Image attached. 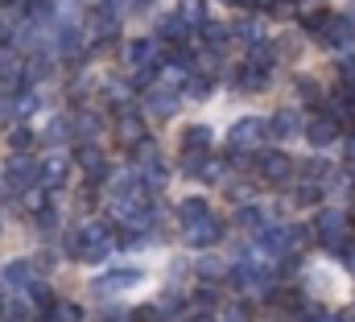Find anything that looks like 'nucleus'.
<instances>
[{
  "mask_svg": "<svg viewBox=\"0 0 355 322\" xmlns=\"http://www.w3.org/2000/svg\"><path fill=\"white\" fill-rule=\"evenodd\" d=\"M240 87H244V91H265L268 87V71L252 67V62H244V67H240Z\"/></svg>",
  "mask_w": 355,
  "mask_h": 322,
  "instance_id": "16",
  "label": "nucleus"
},
{
  "mask_svg": "<svg viewBox=\"0 0 355 322\" xmlns=\"http://www.w3.org/2000/svg\"><path fill=\"white\" fill-rule=\"evenodd\" d=\"M198 215H207V203H202V198H182V203H178V219H182V223H194Z\"/></svg>",
  "mask_w": 355,
  "mask_h": 322,
  "instance_id": "19",
  "label": "nucleus"
},
{
  "mask_svg": "<svg viewBox=\"0 0 355 322\" xmlns=\"http://www.w3.org/2000/svg\"><path fill=\"white\" fill-rule=\"evenodd\" d=\"M145 277L137 273V269H112L107 277H99V294H124V289H132V285H141Z\"/></svg>",
  "mask_w": 355,
  "mask_h": 322,
  "instance_id": "6",
  "label": "nucleus"
},
{
  "mask_svg": "<svg viewBox=\"0 0 355 322\" xmlns=\"http://www.w3.org/2000/svg\"><path fill=\"white\" fill-rule=\"evenodd\" d=\"M318 198H322V186H318V182H310L306 190H297V203H302V207H310V203H318Z\"/></svg>",
  "mask_w": 355,
  "mask_h": 322,
  "instance_id": "31",
  "label": "nucleus"
},
{
  "mask_svg": "<svg viewBox=\"0 0 355 322\" xmlns=\"http://www.w3.org/2000/svg\"><path fill=\"white\" fill-rule=\"evenodd\" d=\"M21 79L29 83V87H33V83H42V79H50V58H33V62H29V71H25Z\"/></svg>",
  "mask_w": 355,
  "mask_h": 322,
  "instance_id": "20",
  "label": "nucleus"
},
{
  "mask_svg": "<svg viewBox=\"0 0 355 322\" xmlns=\"http://www.w3.org/2000/svg\"><path fill=\"white\" fill-rule=\"evenodd\" d=\"M261 169H265L268 182H289V173H293V161L285 158V153H265V158H261Z\"/></svg>",
  "mask_w": 355,
  "mask_h": 322,
  "instance_id": "11",
  "label": "nucleus"
},
{
  "mask_svg": "<svg viewBox=\"0 0 355 322\" xmlns=\"http://www.w3.org/2000/svg\"><path fill=\"white\" fill-rule=\"evenodd\" d=\"M306 137H310V145H318V149H327L335 137H339V124L331 120V116H314L310 124H306Z\"/></svg>",
  "mask_w": 355,
  "mask_h": 322,
  "instance_id": "8",
  "label": "nucleus"
},
{
  "mask_svg": "<svg viewBox=\"0 0 355 322\" xmlns=\"http://www.w3.org/2000/svg\"><path fill=\"white\" fill-rule=\"evenodd\" d=\"M232 281H236V289L257 294V289H265V285H268V273H265V269H257V264H244V269H236V273H232Z\"/></svg>",
  "mask_w": 355,
  "mask_h": 322,
  "instance_id": "10",
  "label": "nucleus"
},
{
  "mask_svg": "<svg viewBox=\"0 0 355 322\" xmlns=\"http://www.w3.org/2000/svg\"><path fill=\"white\" fill-rule=\"evenodd\" d=\"M0 4H8V0H0Z\"/></svg>",
  "mask_w": 355,
  "mask_h": 322,
  "instance_id": "41",
  "label": "nucleus"
},
{
  "mask_svg": "<svg viewBox=\"0 0 355 322\" xmlns=\"http://www.w3.org/2000/svg\"><path fill=\"white\" fill-rule=\"evenodd\" d=\"M0 319L4 322H25V302H8V306L0 310Z\"/></svg>",
  "mask_w": 355,
  "mask_h": 322,
  "instance_id": "30",
  "label": "nucleus"
},
{
  "mask_svg": "<svg viewBox=\"0 0 355 322\" xmlns=\"http://www.w3.org/2000/svg\"><path fill=\"white\" fill-rule=\"evenodd\" d=\"M248 62H252V67H261V71H272V62H277V58H272V50H268V46H252Z\"/></svg>",
  "mask_w": 355,
  "mask_h": 322,
  "instance_id": "28",
  "label": "nucleus"
},
{
  "mask_svg": "<svg viewBox=\"0 0 355 322\" xmlns=\"http://www.w3.org/2000/svg\"><path fill=\"white\" fill-rule=\"evenodd\" d=\"M297 91H302L306 99H318V95H322V91H318V83H314V79H302V83H297Z\"/></svg>",
  "mask_w": 355,
  "mask_h": 322,
  "instance_id": "35",
  "label": "nucleus"
},
{
  "mask_svg": "<svg viewBox=\"0 0 355 322\" xmlns=\"http://www.w3.org/2000/svg\"><path fill=\"white\" fill-rule=\"evenodd\" d=\"M265 133H272L277 141H289V137H297V133H302V124H297V116H293V112H277V116H272V124H265Z\"/></svg>",
  "mask_w": 355,
  "mask_h": 322,
  "instance_id": "12",
  "label": "nucleus"
},
{
  "mask_svg": "<svg viewBox=\"0 0 355 322\" xmlns=\"http://www.w3.org/2000/svg\"><path fill=\"white\" fill-rule=\"evenodd\" d=\"M0 79H4V83H17V79H21V62L12 58V50H8V54H0Z\"/></svg>",
  "mask_w": 355,
  "mask_h": 322,
  "instance_id": "22",
  "label": "nucleus"
},
{
  "mask_svg": "<svg viewBox=\"0 0 355 322\" xmlns=\"http://www.w3.org/2000/svg\"><path fill=\"white\" fill-rule=\"evenodd\" d=\"M29 145H33V133H29V128H12V133H8V149H12V153H25Z\"/></svg>",
  "mask_w": 355,
  "mask_h": 322,
  "instance_id": "25",
  "label": "nucleus"
},
{
  "mask_svg": "<svg viewBox=\"0 0 355 322\" xmlns=\"http://www.w3.org/2000/svg\"><path fill=\"white\" fill-rule=\"evenodd\" d=\"M67 169H71V161H67V158H50L42 169H37V178H46V186H62Z\"/></svg>",
  "mask_w": 355,
  "mask_h": 322,
  "instance_id": "15",
  "label": "nucleus"
},
{
  "mask_svg": "<svg viewBox=\"0 0 355 322\" xmlns=\"http://www.w3.org/2000/svg\"><path fill=\"white\" fill-rule=\"evenodd\" d=\"M112 252V236L99 228V223H87L79 236H75V256H83V260H103Z\"/></svg>",
  "mask_w": 355,
  "mask_h": 322,
  "instance_id": "1",
  "label": "nucleus"
},
{
  "mask_svg": "<svg viewBox=\"0 0 355 322\" xmlns=\"http://www.w3.org/2000/svg\"><path fill=\"white\" fill-rule=\"evenodd\" d=\"M343 256H347V269L355 273V248H343Z\"/></svg>",
  "mask_w": 355,
  "mask_h": 322,
  "instance_id": "39",
  "label": "nucleus"
},
{
  "mask_svg": "<svg viewBox=\"0 0 355 322\" xmlns=\"http://www.w3.org/2000/svg\"><path fill=\"white\" fill-rule=\"evenodd\" d=\"M8 116H12V99H4V95H0V124H4Z\"/></svg>",
  "mask_w": 355,
  "mask_h": 322,
  "instance_id": "38",
  "label": "nucleus"
},
{
  "mask_svg": "<svg viewBox=\"0 0 355 322\" xmlns=\"http://www.w3.org/2000/svg\"><path fill=\"white\" fill-rule=\"evenodd\" d=\"M79 161H83V169H87L91 178H99V173H103V158H99V149H95V145H87V149L79 153Z\"/></svg>",
  "mask_w": 355,
  "mask_h": 322,
  "instance_id": "21",
  "label": "nucleus"
},
{
  "mask_svg": "<svg viewBox=\"0 0 355 322\" xmlns=\"http://www.w3.org/2000/svg\"><path fill=\"white\" fill-rule=\"evenodd\" d=\"M37 223H42V232H54L58 215H54V211H37Z\"/></svg>",
  "mask_w": 355,
  "mask_h": 322,
  "instance_id": "36",
  "label": "nucleus"
},
{
  "mask_svg": "<svg viewBox=\"0 0 355 322\" xmlns=\"http://www.w3.org/2000/svg\"><path fill=\"white\" fill-rule=\"evenodd\" d=\"M182 29H186L182 17H166V21H162V37H182Z\"/></svg>",
  "mask_w": 355,
  "mask_h": 322,
  "instance_id": "33",
  "label": "nucleus"
},
{
  "mask_svg": "<svg viewBox=\"0 0 355 322\" xmlns=\"http://www.w3.org/2000/svg\"><path fill=\"white\" fill-rule=\"evenodd\" d=\"M219 236H223V223H219L211 211H207V215H198L194 223H186V240L194 244V248H207V244H215Z\"/></svg>",
  "mask_w": 355,
  "mask_h": 322,
  "instance_id": "2",
  "label": "nucleus"
},
{
  "mask_svg": "<svg viewBox=\"0 0 355 322\" xmlns=\"http://www.w3.org/2000/svg\"><path fill=\"white\" fill-rule=\"evenodd\" d=\"M75 128H79V137H99V116H79V124H75Z\"/></svg>",
  "mask_w": 355,
  "mask_h": 322,
  "instance_id": "29",
  "label": "nucleus"
},
{
  "mask_svg": "<svg viewBox=\"0 0 355 322\" xmlns=\"http://www.w3.org/2000/svg\"><path fill=\"white\" fill-rule=\"evenodd\" d=\"M310 277L318 281V285H314L318 294H331V289H335V285H331V281H335V269H322V264H314V269H310Z\"/></svg>",
  "mask_w": 355,
  "mask_h": 322,
  "instance_id": "26",
  "label": "nucleus"
},
{
  "mask_svg": "<svg viewBox=\"0 0 355 322\" xmlns=\"http://www.w3.org/2000/svg\"><path fill=\"white\" fill-rule=\"evenodd\" d=\"M198 273H202V277H215V273H223V264H219L215 256H202V260H198Z\"/></svg>",
  "mask_w": 355,
  "mask_h": 322,
  "instance_id": "34",
  "label": "nucleus"
},
{
  "mask_svg": "<svg viewBox=\"0 0 355 322\" xmlns=\"http://www.w3.org/2000/svg\"><path fill=\"white\" fill-rule=\"evenodd\" d=\"M29 277H33V264H29V260H8L4 273H0V285H4V289H25Z\"/></svg>",
  "mask_w": 355,
  "mask_h": 322,
  "instance_id": "9",
  "label": "nucleus"
},
{
  "mask_svg": "<svg viewBox=\"0 0 355 322\" xmlns=\"http://www.w3.org/2000/svg\"><path fill=\"white\" fill-rule=\"evenodd\" d=\"M352 158H355V137H352Z\"/></svg>",
  "mask_w": 355,
  "mask_h": 322,
  "instance_id": "40",
  "label": "nucleus"
},
{
  "mask_svg": "<svg viewBox=\"0 0 355 322\" xmlns=\"http://www.w3.org/2000/svg\"><path fill=\"white\" fill-rule=\"evenodd\" d=\"M137 190H141V186H137V173H116V178H112V198H116V203H120V198H132Z\"/></svg>",
  "mask_w": 355,
  "mask_h": 322,
  "instance_id": "17",
  "label": "nucleus"
},
{
  "mask_svg": "<svg viewBox=\"0 0 355 322\" xmlns=\"http://www.w3.org/2000/svg\"><path fill=\"white\" fill-rule=\"evenodd\" d=\"M343 215L339 211H318V219H314V232H318V240L331 244V248H339V240H343Z\"/></svg>",
  "mask_w": 355,
  "mask_h": 322,
  "instance_id": "5",
  "label": "nucleus"
},
{
  "mask_svg": "<svg viewBox=\"0 0 355 322\" xmlns=\"http://www.w3.org/2000/svg\"><path fill=\"white\" fill-rule=\"evenodd\" d=\"M25 289L33 294V302H37V306H46V302H50V285H42V281H33V277H29V285H25Z\"/></svg>",
  "mask_w": 355,
  "mask_h": 322,
  "instance_id": "32",
  "label": "nucleus"
},
{
  "mask_svg": "<svg viewBox=\"0 0 355 322\" xmlns=\"http://www.w3.org/2000/svg\"><path fill=\"white\" fill-rule=\"evenodd\" d=\"M182 149H186V153L211 149V128H207V124H190V128L182 133Z\"/></svg>",
  "mask_w": 355,
  "mask_h": 322,
  "instance_id": "14",
  "label": "nucleus"
},
{
  "mask_svg": "<svg viewBox=\"0 0 355 322\" xmlns=\"http://www.w3.org/2000/svg\"><path fill=\"white\" fill-rule=\"evenodd\" d=\"M128 62H137V67L141 62H153V42H132L128 46Z\"/></svg>",
  "mask_w": 355,
  "mask_h": 322,
  "instance_id": "23",
  "label": "nucleus"
},
{
  "mask_svg": "<svg viewBox=\"0 0 355 322\" xmlns=\"http://www.w3.org/2000/svg\"><path fill=\"white\" fill-rule=\"evenodd\" d=\"M174 108H178V87H153L149 91V112L153 116H166Z\"/></svg>",
  "mask_w": 355,
  "mask_h": 322,
  "instance_id": "13",
  "label": "nucleus"
},
{
  "mask_svg": "<svg viewBox=\"0 0 355 322\" xmlns=\"http://www.w3.org/2000/svg\"><path fill=\"white\" fill-rule=\"evenodd\" d=\"M240 228H248V232H261V228H265V215H261L257 207H244V211H240Z\"/></svg>",
  "mask_w": 355,
  "mask_h": 322,
  "instance_id": "27",
  "label": "nucleus"
},
{
  "mask_svg": "<svg viewBox=\"0 0 355 322\" xmlns=\"http://www.w3.org/2000/svg\"><path fill=\"white\" fill-rule=\"evenodd\" d=\"M318 33H322L327 46H335V50H347V46L355 42V25L347 21V17H327Z\"/></svg>",
  "mask_w": 355,
  "mask_h": 322,
  "instance_id": "3",
  "label": "nucleus"
},
{
  "mask_svg": "<svg viewBox=\"0 0 355 322\" xmlns=\"http://www.w3.org/2000/svg\"><path fill=\"white\" fill-rule=\"evenodd\" d=\"M67 133H71V120H67V116H58V120H50V124H46V133H42V137H46V145H62V141H67Z\"/></svg>",
  "mask_w": 355,
  "mask_h": 322,
  "instance_id": "18",
  "label": "nucleus"
},
{
  "mask_svg": "<svg viewBox=\"0 0 355 322\" xmlns=\"http://www.w3.org/2000/svg\"><path fill=\"white\" fill-rule=\"evenodd\" d=\"M4 182H8V190H29L37 182V165L17 153V158L8 161V169H4Z\"/></svg>",
  "mask_w": 355,
  "mask_h": 322,
  "instance_id": "4",
  "label": "nucleus"
},
{
  "mask_svg": "<svg viewBox=\"0 0 355 322\" xmlns=\"http://www.w3.org/2000/svg\"><path fill=\"white\" fill-rule=\"evenodd\" d=\"M103 95H107V99H116V103H120V99H124V83H107V91H103Z\"/></svg>",
  "mask_w": 355,
  "mask_h": 322,
  "instance_id": "37",
  "label": "nucleus"
},
{
  "mask_svg": "<svg viewBox=\"0 0 355 322\" xmlns=\"http://www.w3.org/2000/svg\"><path fill=\"white\" fill-rule=\"evenodd\" d=\"M265 137V120L261 116H244V120H236L232 124V145L240 149V145H257Z\"/></svg>",
  "mask_w": 355,
  "mask_h": 322,
  "instance_id": "7",
  "label": "nucleus"
},
{
  "mask_svg": "<svg viewBox=\"0 0 355 322\" xmlns=\"http://www.w3.org/2000/svg\"><path fill=\"white\" fill-rule=\"evenodd\" d=\"M120 137H124V141H137V137H141V116L124 112V116H120Z\"/></svg>",
  "mask_w": 355,
  "mask_h": 322,
  "instance_id": "24",
  "label": "nucleus"
}]
</instances>
